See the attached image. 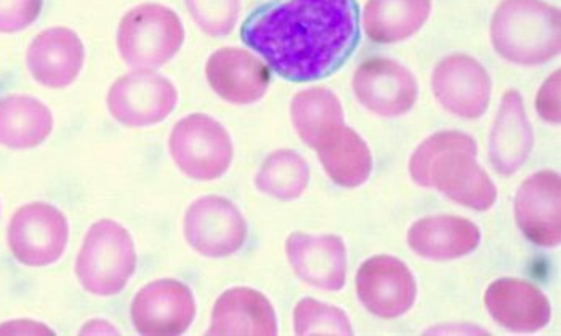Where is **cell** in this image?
Instances as JSON below:
<instances>
[{
	"mask_svg": "<svg viewBox=\"0 0 561 336\" xmlns=\"http://www.w3.org/2000/svg\"><path fill=\"white\" fill-rule=\"evenodd\" d=\"M561 179L552 170L535 173L519 186L515 218L523 234L540 247L561 241Z\"/></svg>",
	"mask_w": 561,
	"mask_h": 336,
	"instance_id": "cell-14",
	"label": "cell"
},
{
	"mask_svg": "<svg viewBox=\"0 0 561 336\" xmlns=\"http://www.w3.org/2000/svg\"><path fill=\"white\" fill-rule=\"evenodd\" d=\"M432 0H369L363 13L367 37L376 44H397L422 30Z\"/></svg>",
	"mask_w": 561,
	"mask_h": 336,
	"instance_id": "cell-24",
	"label": "cell"
},
{
	"mask_svg": "<svg viewBox=\"0 0 561 336\" xmlns=\"http://www.w3.org/2000/svg\"><path fill=\"white\" fill-rule=\"evenodd\" d=\"M476 140L462 131H438L419 144L410 161L411 178L422 188H432L469 207L490 210L497 189L477 161Z\"/></svg>",
	"mask_w": 561,
	"mask_h": 336,
	"instance_id": "cell-2",
	"label": "cell"
},
{
	"mask_svg": "<svg viewBox=\"0 0 561 336\" xmlns=\"http://www.w3.org/2000/svg\"><path fill=\"white\" fill-rule=\"evenodd\" d=\"M69 224L64 211L45 202L22 207L9 224L7 241L13 256L30 268L54 265L64 256Z\"/></svg>",
	"mask_w": 561,
	"mask_h": 336,
	"instance_id": "cell-8",
	"label": "cell"
},
{
	"mask_svg": "<svg viewBox=\"0 0 561 336\" xmlns=\"http://www.w3.org/2000/svg\"><path fill=\"white\" fill-rule=\"evenodd\" d=\"M0 335H55L51 328L41 322L27 321H12L7 324L0 325Z\"/></svg>",
	"mask_w": 561,
	"mask_h": 336,
	"instance_id": "cell-31",
	"label": "cell"
},
{
	"mask_svg": "<svg viewBox=\"0 0 561 336\" xmlns=\"http://www.w3.org/2000/svg\"><path fill=\"white\" fill-rule=\"evenodd\" d=\"M290 119L300 140L314 148L329 128L344 124V107L334 92L324 86H313L294 96Z\"/></svg>",
	"mask_w": 561,
	"mask_h": 336,
	"instance_id": "cell-25",
	"label": "cell"
},
{
	"mask_svg": "<svg viewBox=\"0 0 561 336\" xmlns=\"http://www.w3.org/2000/svg\"><path fill=\"white\" fill-rule=\"evenodd\" d=\"M185 43L182 20L161 3H141L121 20L117 50L124 63L134 69L162 68L179 54Z\"/></svg>",
	"mask_w": 561,
	"mask_h": 336,
	"instance_id": "cell-5",
	"label": "cell"
},
{
	"mask_svg": "<svg viewBox=\"0 0 561 336\" xmlns=\"http://www.w3.org/2000/svg\"><path fill=\"white\" fill-rule=\"evenodd\" d=\"M186 9L207 36H228L237 26L241 0H185Z\"/></svg>",
	"mask_w": 561,
	"mask_h": 336,
	"instance_id": "cell-28",
	"label": "cell"
},
{
	"mask_svg": "<svg viewBox=\"0 0 561 336\" xmlns=\"http://www.w3.org/2000/svg\"><path fill=\"white\" fill-rule=\"evenodd\" d=\"M491 39L511 63H547L560 54V10L542 0H502L491 22Z\"/></svg>",
	"mask_w": 561,
	"mask_h": 336,
	"instance_id": "cell-3",
	"label": "cell"
},
{
	"mask_svg": "<svg viewBox=\"0 0 561 336\" xmlns=\"http://www.w3.org/2000/svg\"><path fill=\"white\" fill-rule=\"evenodd\" d=\"M179 92L164 76L135 69L110 86L106 106L123 126L144 128L164 123L175 111Z\"/></svg>",
	"mask_w": 561,
	"mask_h": 336,
	"instance_id": "cell-7",
	"label": "cell"
},
{
	"mask_svg": "<svg viewBox=\"0 0 561 336\" xmlns=\"http://www.w3.org/2000/svg\"><path fill=\"white\" fill-rule=\"evenodd\" d=\"M169 152L183 175L214 182L230 169L233 143L227 128L207 114H190L169 135Z\"/></svg>",
	"mask_w": 561,
	"mask_h": 336,
	"instance_id": "cell-6",
	"label": "cell"
},
{
	"mask_svg": "<svg viewBox=\"0 0 561 336\" xmlns=\"http://www.w3.org/2000/svg\"><path fill=\"white\" fill-rule=\"evenodd\" d=\"M81 335H117V328L105 318H93L81 328Z\"/></svg>",
	"mask_w": 561,
	"mask_h": 336,
	"instance_id": "cell-32",
	"label": "cell"
},
{
	"mask_svg": "<svg viewBox=\"0 0 561 336\" xmlns=\"http://www.w3.org/2000/svg\"><path fill=\"white\" fill-rule=\"evenodd\" d=\"M313 149L329 178L342 188H358L373 172L369 147L345 123L329 128Z\"/></svg>",
	"mask_w": 561,
	"mask_h": 336,
	"instance_id": "cell-22",
	"label": "cell"
},
{
	"mask_svg": "<svg viewBox=\"0 0 561 336\" xmlns=\"http://www.w3.org/2000/svg\"><path fill=\"white\" fill-rule=\"evenodd\" d=\"M560 71L553 72L538 92L536 96V111L546 123L560 124Z\"/></svg>",
	"mask_w": 561,
	"mask_h": 336,
	"instance_id": "cell-30",
	"label": "cell"
},
{
	"mask_svg": "<svg viewBox=\"0 0 561 336\" xmlns=\"http://www.w3.org/2000/svg\"><path fill=\"white\" fill-rule=\"evenodd\" d=\"M356 100L370 113L398 117L417 102V81L410 69L389 58H370L353 76Z\"/></svg>",
	"mask_w": 561,
	"mask_h": 336,
	"instance_id": "cell-12",
	"label": "cell"
},
{
	"mask_svg": "<svg viewBox=\"0 0 561 336\" xmlns=\"http://www.w3.org/2000/svg\"><path fill=\"white\" fill-rule=\"evenodd\" d=\"M310 182L307 161L293 149H278L263 161L255 175V186L278 200L299 199Z\"/></svg>",
	"mask_w": 561,
	"mask_h": 336,
	"instance_id": "cell-26",
	"label": "cell"
},
{
	"mask_svg": "<svg viewBox=\"0 0 561 336\" xmlns=\"http://www.w3.org/2000/svg\"><path fill=\"white\" fill-rule=\"evenodd\" d=\"M356 292L370 314L394 318L414 306L417 286L403 262L390 255H377L363 263L356 274Z\"/></svg>",
	"mask_w": 561,
	"mask_h": 336,
	"instance_id": "cell-13",
	"label": "cell"
},
{
	"mask_svg": "<svg viewBox=\"0 0 561 336\" xmlns=\"http://www.w3.org/2000/svg\"><path fill=\"white\" fill-rule=\"evenodd\" d=\"M207 335H278L273 304L248 287L227 290L216 301Z\"/></svg>",
	"mask_w": 561,
	"mask_h": 336,
	"instance_id": "cell-20",
	"label": "cell"
},
{
	"mask_svg": "<svg viewBox=\"0 0 561 336\" xmlns=\"http://www.w3.org/2000/svg\"><path fill=\"white\" fill-rule=\"evenodd\" d=\"M296 335H353L348 315L337 306L304 298L294 310Z\"/></svg>",
	"mask_w": 561,
	"mask_h": 336,
	"instance_id": "cell-27",
	"label": "cell"
},
{
	"mask_svg": "<svg viewBox=\"0 0 561 336\" xmlns=\"http://www.w3.org/2000/svg\"><path fill=\"white\" fill-rule=\"evenodd\" d=\"M186 242L206 258H227L248 241V223L231 200L206 196L195 200L185 215Z\"/></svg>",
	"mask_w": 561,
	"mask_h": 336,
	"instance_id": "cell-9",
	"label": "cell"
},
{
	"mask_svg": "<svg viewBox=\"0 0 561 336\" xmlns=\"http://www.w3.org/2000/svg\"><path fill=\"white\" fill-rule=\"evenodd\" d=\"M242 43L289 82L337 72L358 47L356 0H276L259 7L241 27Z\"/></svg>",
	"mask_w": 561,
	"mask_h": 336,
	"instance_id": "cell-1",
	"label": "cell"
},
{
	"mask_svg": "<svg viewBox=\"0 0 561 336\" xmlns=\"http://www.w3.org/2000/svg\"><path fill=\"white\" fill-rule=\"evenodd\" d=\"M287 259L294 274L317 289H344L346 248L337 235H311L294 232L286 242Z\"/></svg>",
	"mask_w": 561,
	"mask_h": 336,
	"instance_id": "cell-17",
	"label": "cell"
},
{
	"mask_svg": "<svg viewBox=\"0 0 561 336\" xmlns=\"http://www.w3.org/2000/svg\"><path fill=\"white\" fill-rule=\"evenodd\" d=\"M196 301L188 286L176 279H158L135 294L130 318L141 335H182L195 321Z\"/></svg>",
	"mask_w": 561,
	"mask_h": 336,
	"instance_id": "cell-10",
	"label": "cell"
},
{
	"mask_svg": "<svg viewBox=\"0 0 561 336\" xmlns=\"http://www.w3.org/2000/svg\"><path fill=\"white\" fill-rule=\"evenodd\" d=\"M480 239L476 223L449 215L422 218L408 231V244L412 251L432 262L462 258L476 251Z\"/></svg>",
	"mask_w": 561,
	"mask_h": 336,
	"instance_id": "cell-21",
	"label": "cell"
},
{
	"mask_svg": "<svg viewBox=\"0 0 561 336\" xmlns=\"http://www.w3.org/2000/svg\"><path fill=\"white\" fill-rule=\"evenodd\" d=\"M488 313L502 327L518 334H533L546 327L552 315L549 300L526 280H494L484 294Z\"/></svg>",
	"mask_w": 561,
	"mask_h": 336,
	"instance_id": "cell-18",
	"label": "cell"
},
{
	"mask_svg": "<svg viewBox=\"0 0 561 336\" xmlns=\"http://www.w3.org/2000/svg\"><path fill=\"white\" fill-rule=\"evenodd\" d=\"M206 78L221 100L241 106L262 100L272 82L268 65L237 47L214 51L207 60Z\"/></svg>",
	"mask_w": 561,
	"mask_h": 336,
	"instance_id": "cell-15",
	"label": "cell"
},
{
	"mask_svg": "<svg viewBox=\"0 0 561 336\" xmlns=\"http://www.w3.org/2000/svg\"><path fill=\"white\" fill-rule=\"evenodd\" d=\"M27 69L34 81L48 89H66L81 74L85 47L81 37L68 27L58 26L37 34L26 54Z\"/></svg>",
	"mask_w": 561,
	"mask_h": 336,
	"instance_id": "cell-16",
	"label": "cell"
},
{
	"mask_svg": "<svg viewBox=\"0 0 561 336\" xmlns=\"http://www.w3.org/2000/svg\"><path fill=\"white\" fill-rule=\"evenodd\" d=\"M44 0H0V33L26 30L39 19Z\"/></svg>",
	"mask_w": 561,
	"mask_h": 336,
	"instance_id": "cell-29",
	"label": "cell"
},
{
	"mask_svg": "<svg viewBox=\"0 0 561 336\" xmlns=\"http://www.w3.org/2000/svg\"><path fill=\"white\" fill-rule=\"evenodd\" d=\"M76 277L95 297L123 292L137 269V248L130 232L113 220H100L87 231L76 258Z\"/></svg>",
	"mask_w": 561,
	"mask_h": 336,
	"instance_id": "cell-4",
	"label": "cell"
},
{
	"mask_svg": "<svg viewBox=\"0 0 561 336\" xmlns=\"http://www.w3.org/2000/svg\"><path fill=\"white\" fill-rule=\"evenodd\" d=\"M535 147V131L517 90H508L499 106L490 137V158L501 175H514L528 161Z\"/></svg>",
	"mask_w": 561,
	"mask_h": 336,
	"instance_id": "cell-19",
	"label": "cell"
},
{
	"mask_svg": "<svg viewBox=\"0 0 561 336\" xmlns=\"http://www.w3.org/2000/svg\"><path fill=\"white\" fill-rule=\"evenodd\" d=\"M432 90L439 105L462 119H478L490 106V74L480 61L456 54L439 61L432 76Z\"/></svg>",
	"mask_w": 561,
	"mask_h": 336,
	"instance_id": "cell-11",
	"label": "cell"
},
{
	"mask_svg": "<svg viewBox=\"0 0 561 336\" xmlns=\"http://www.w3.org/2000/svg\"><path fill=\"white\" fill-rule=\"evenodd\" d=\"M54 130L51 111L30 95L0 99V147L31 149L41 147Z\"/></svg>",
	"mask_w": 561,
	"mask_h": 336,
	"instance_id": "cell-23",
	"label": "cell"
}]
</instances>
